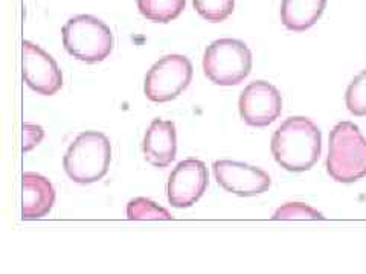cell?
I'll return each instance as SVG.
<instances>
[{
	"mask_svg": "<svg viewBox=\"0 0 366 274\" xmlns=\"http://www.w3.org/2000/svg\"><path fill=\"white\" fill-rule=\"evenodd\" d=\"M250 69L252 52L240 40H215L203 55V70L217 86H237L249 77Z\"/></svg>",
	"mask_w": 366,
	"mask_h": 274,
	"instance_id": "5",
	"label": "cell"
},
{
	"mask_svg": "<svg viewBox=\"0 0 366 274\" xmlns=\"http://www.w3.org/2000/svg\"><path fill=\"white\" fill-rule=\"evenodd\" d=\"M145 160L154 168H167L177 153V132L174 122L154 119L144 136Z\"/></svg>",
	"mask_w": 366,
	"mask_h": 274,
	"instance_id": "11",
	"label": "cell"
},
{
	"mask_svg": "<svg viewBox=\"0 0 366 274\" xmlns=\"http://www.w3.org/2000/svg\"><path fill=\"white\" fill-rule=\"evenodd\" d=\"M61 34L64 49L84 63H100L113 51L112 29L93 15L81 14L69 19Z\"/></svg>",
	"mask_w": 366,
	"mask_h": 274,
	"instance_id": "4",
	"label": "cell"
},
{
	"mask_svg": "<svg viewBox=\"0 0 366 274\" xmlns=\"http://www.w3.org/2000/svg\"><path fill=\"white\" fill-rule=\"evenodd\" d=\"M327 172L339 183L366 177V137L353 122H340L331 130Z\"/></svg>",
	"mask_w": 366,
	"mask_h": 274,
	"instance_id": "2",
	"label": "cell"
},
{
	"mask_svg": "<svg viewBox=\"0 0 366 274\" xmlns=\"http://www.w3.org/2000/svg\"><path fill=\"white\" fill-rule=\"evenodd\" d=\"M112 145L100 131H84L73 140L63 159L64 171L78 185L100 181L109 172Z\"/></svg>",
	"mask_w": 366,
	"mask_h": 274,
	"instance_id": "3",
	"label": "cell"
},
{
	"mask_svg": "<svg viewBox=\"0 0 366 274\" xmlns=\"http://www.w3.org/2000/svg\"><path fill=\"white\" fill-rule=\"evenodd\" d=\"M327 0H282L281 22L295 32L310 29L321 19Z\"/></svg>",
	"mask_w": 366,
	"mask_h": 274,
	"instance_id": "13",
	"label": "cell"
},
{
	"mask_svg": "<svg viewBox=\"0 0 366 274\" xmlns=\"http://www.w3.org/2000/svg\"><path fill=\"white\" fill-rule=\"evenodd\" d=\"M208 188V168L197 159H186L171 172L167 185L168 201L177 209L197 203Z\"/></svg>",
	"mask_w": 366,
	"mask_h": 274,
	"instance_id": "8",
	"label": "cell"
},
{
	"mask_svg": "<svg viewBox=\"0 0 366 274\" xmlns=\"http://www.w3.org/2000/svg\"><path fill=\"white\" fill-rule=\"evenodd\" d=\"M137 10L145 19L158 23H169L177 19L186 6V0H136Z\"/></svg>",
	"mask_w": 366,
	"mask_h": 274,
	"instance_id": "14",
	"label": "cell"
},
{
	"mask_svg": "<svg viewBox=\"0 0 366 274\" xmlns=\"http://www.w3.org/2000/svg\"><path fill=\"white\" fill-rule=\"evenodd\" d=\"M192 64L183 55H167L153 64L145 77V96L153 102H169L190 86Z\"/></svg>",
	"mask_w": 366,
	"mask_h": 274,
	"instance_id": "6",
	"label": "cell"
},
{
	"mask_svg": "<svg viewBox=\"0 0 366 274\" xmlns=\"http://www.w3.org/2000/svg\"><path fill=\"white\" fill-rule=\"evenodd\" d=\"M128 220H171V213L148 198H135L127 206Z\"/></svg>",
	"mask_w": 366,
	"mask_h": 274,
	"instance_id": "16",
	"label": "cell"
},
{
	"mask_svg": "<svg viewBox=\"0 0 366 274\" xmlns=\"http://www.w3.org/2000/svg\"><path fill=\"white\" fill-rule=\"evenodd\" d=\"M23 81L40 95L52 96L63 87V75L59 64L42 47L23 41Z\"/></svg>",
	"mask_w": 366,
	"mask_h": 274,
	"instance_id": "9",
	"label": "cell"
},
{
	"mask_svg": "<svg viewBox=\"0 0 366 274\" xmlns=\"http://www.w3.org/2000/svg\"><path fill=\"white\" fill-rule=\"evenodd\" d=\"M272 154L281 168L291 172L312 169L322 153V132L316 123L303 116L289 118L275 131Z\"/></svg>",
	"mask_w": 366,
	"mask_h": 274,
	"instance_id": "1",
	"label": "cell"
},
{
	"mask_svg": "<svg viewBox=\"0 0 366 274\" xmlns=\"http://www.w3.org/2000/svg\"><path fill=\"white\" fill-rule=\"evenodd\" d=\"M55 204V189L46 177L34 172L23 174V220L43 218Z\"/></svg>",
	"mask_w": 366,
	"mask_h": 274,
	"instance_id": "12",
	"label": "cell"
},
{
	"mask_svg": "<svg viewBox=\"0 0 366 274\" xmlns=\"http://www.w3.org/2000/svg\"><path fill=\"white\" fill-rule=\"evenodd\" d=\"M195 11L208 22L218 23L234 13L235 0H192Z\"/></svg>",
	"mask_w": 366,
	"mask_h": 274,
	"instance_id": "15",
	"label": "cell"
},
{
	"mask_svg": "<svg viewBox=\"0 0 366 274\" xmlns=\"http://www.w3.org/2000/svg\"><path fill=\"white\" fill-rule=\"evenodd\" d=\"M345 102L349 113L354 116H366V70L360 72L349 84Z\"/></svg>",
	"mask_w": 366,
	"mask_h": 274,
	"instance_id": "17",
	"label": "cell"
},
{
	"mask_svg": "<svg viewBox=\"0 0 366 274\" xmlns=\"http://www.w3.org/2000/svg\"><path fill=\"white\" fill-rule=\"evenodd\" d=\"M45 137V131L40 125L24 123L23 125V153H28L40 145Z\"/></svg>",
	"mask_w": 366,
	"mask_h": 274,
	"instance_id": "19",
	"label": "cell"
},
{
	"mask_svg": "<svg viewBox=\"0 0 366 274\" xmlns=\"http://www.w3.org/2000/svg\"><path fill=\"white\" fill-rule=\"evenodd\" d=\"M214 176L224 190L240 197H255L270 188L272 180L263 169L247 163L232 160H217Z\"/></svg>",
	"mask_w": 366,
	"mask_h": 274,
	"instance_id": "10",
	"label": "cell"
},
{
	"mask_svg": "<svg viewBox=\"0 0 366 274\" xmlns=\"http://www.w3.org/2000/svg\"><path fill=\"white\" fill-rule=\"evenodd\" d=\"M272 220H325V217L304 203H287L276 209Z\"/></svg>",
	"mask_w": 366,
	"mask_h": 274,
	"instance_id": "18",
	"label": "cell"
},
{
	"mask_svg": "<svg viewBox=\"0 0 366 274\" xmlns=\"http://www.w3.org/2000/svg\"><path fill=\"white\" fill-rule=\"evenodd\" d=\"M238 109L241 119L247 125L267 127L280 118L282 98L275 86L266 81H254L241 91Z\"/></svg>",
	"mask_w": 366,
	"mask_h": 274,
	"instance_id": "7",
	"label": "cell"
}]
</instances>
